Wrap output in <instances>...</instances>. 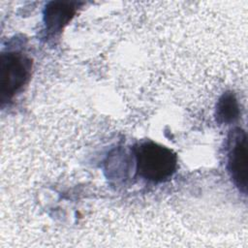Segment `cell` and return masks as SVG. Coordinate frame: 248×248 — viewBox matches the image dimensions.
<instances>
[{"instance_id": "obj_4", "label": "cell", "mask_w": 248, "mask_h": 248, "mask_svg": "<svg viewBox=\"0 0 248 248\" xmlns=\"http://www.w3.org/2000/svg\"><path fill=\"white\" fill-rule=\"evenodd\" d=\"M77 7L73 2H50L45 10V23L49 32L60 31L74 16Z\"/></svg>"}, {"instance_id": "obj_2", "label": "cell", "mask_w": 248, "mask_h": 248, "mask_svg": "<svg viewBox=\"0 0 248 248\" xmlns=\"http://www.w3.org/2000/svg\"><path fill=\"white\" fill-rule=\"evenodd\" d=\"M31 60L18 52H8L0 60V95L2 102L12 99L28 81Z\"/></svg>"}, {"instance_id": "obj_3", "label": "cell", "mask_w": 248, "mask_h": 248, "mask_svg": "<svg viewBox=\"0 0 248 248\" xmlns=\"http://www.w3.org/2000/svg\"><path fill=\"white\" fill-rule=\"evenodd\" d=\"M247 138L242 130H235L231 140L228 168L232 179L238 189L246 193L247 190Z\"/></svg>"}, {"instance_id": "obj_5", "label": "cell", "mask_w": 248, "mask_h": 248, "mask_svg": "<svg viewBox=\"0 0 248 248\" xmlns=\"http://www.w3.org/2000/svg\"><path fill=\"white\" fill-rule=\"evenodd\" d=\"M239 116V105L232 92L224 93L217 103L216 118L220 123L229 124Z\"/></svg>"}, {"instance_id": "obj_1", "label": "cell", "mask_w": 248, "mask_h": 248, "mask_svg": "<svg viewBox=\"0 0 248 248\" xmlns=\"http://www.w3.org/2000/svg\"><path fill=\"white\" fill-rule=\"evenodd\" d=\"M139 174L153 182H161L170 177L177 168L176 154L170 148L148 141L135 148Z\"/></svg>"}]
</instances>
